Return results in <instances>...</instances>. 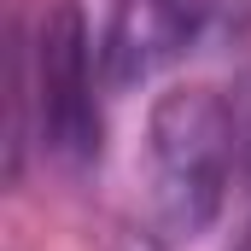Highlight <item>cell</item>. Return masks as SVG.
Here are the masks:
<instances>
[{"mask_svg": "<svg viewBox=\"0 0 251 251\" xmlns=\"http://www.w3.org/2000/svg\"><path fill=\"white\" fill-rule=\"evenodd\" d=\"M228 117H234V158H240V176L251 181V70L228 88Z\"/></svg>", "mask_w": 251, "mask_h": 251, "instance_id": "277c9868", "label": "cell"}, {"mask_svg": "<svg viewBox=\"0 0 251 251\" xmlns=\"http://www.w3.org/2000/svg\"><path fill=\"white\" fill-rule=\"evenodd\" d=\"M251 35V0H210V47Z\"/></svg>", "mask_w": 251, "mask_h": 251, "instance_id": "5b68a950", "label": "cell"}, {"mask_svg": "<svg viewBox=\"0 0 251 251\" xmlns=\"http://www.w3.org/2000/svg\"><path fill=\"white\" fill-rule=\"evenodd\" d=\"M199 47H210V0H111L100 64L111 88H134Z\"/></svg>", "mask_w": 251, "mask_h": 251, "instance_id": "3957f363", "label": "cell"}, {"mask_svg": "<svg viewBox=\"0 0 251 251\" xmlns=\"http://www.w3.org/2000/svg\"><path fill=\"white\" fill-rule=\"evenodd\" d=\"M240 176L228 94L187 82L158 94L140 146V228L164 251L204 240Z\"/></svg>", "mask_w": 251, "mask_h": 251, "instance_id": "6da1fadb", "label": "cell"}, {"mask_svg": "<svg viewBox=\"0 0 251 251\" xmlns=\"http://www.w3.org/2000/svg\"><path fill=\"white\" fill-rule=\"evenodd\" d=\"M35 123L41 146L82 170L100 158V94H94V41L76 12V0H59L41 18L35 35Z\"/></svg>", "mask_w": 251, "mask_h": 251, "instance_id": "7a4b0ae2", "label": "cell"}, {"mask_svg": "<svg viewBox=\"0 0 251 251\" xmlns=\"http://www.w3.org/2000/svg\"><path fill=\"white\" fill-rule=\"evenodd\" d=\"M234 251H251V228H246V240H240V246H234Z\"/></svg>", "mask_w": 251, "mask_h": 251, "instance_id": "8992f818", "label": "cell"}]
</instances>
